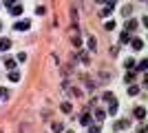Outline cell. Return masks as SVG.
I'll return each instance as SVG.
<instances>
[{
	"label": "cell",
	"mask_w": 148,
	"mask_h": 133,
	"mask_svg": "<svg viewBox=\"0 0 148 133\" xmlns=\"http://www.w3.org/2000/svg\"><path fill=\"white\" fill-rule=\"evenodd\" d=\"M126 127H130V122H128V120H119L117 124H115V129H126Z\"/></svg>",
	"instance_id": "4fadbf2b"
},
{
	"label": "cell",
	"mask_w": 148,
	"mask_h": 133,
	"mask_svg": "<svg viewBox=\"0 0 148 133\" xmlns=\"http://www.w3.org/2000/svg\"><path fill=\"white\" fill-rule=\"evenodd\" d=\"M20 13H22V7H20V5H13L11 7V16H20Z\"/></svg>",
	"instance_id": "7c38bea8"
},
{
	"label": "cell",
	"mask_w": 148,
	"mask_h": 133,
	"mask_svg": "<svg viewBox=\"0 0 148 133\" xmlns=\"http://www.w3.org/2000/svg\"><path fill=\"white\" fill-rule=\"evenodd\" d=\"M88 49H91V51H95V49H97V40L93 38V36L88 38Z\"/></svg>",
	"instance_id": "8fae6325"
},
{
	"label": "cell",
	"mask_w": 148,
	"mask_h": 133,
	"mask_svg": "<svg viewBox=\"0 0 148 133\" xmlns=\"http://www.w3.org/2000/svg\"><path fill=\"white\" fill-rule=\"evenodd\" d=\"M106 29H108V31H113V29H115V20H108V22H106Z\"/></svg>",
	"instance_id": "d6986e66"
},
{
	"label": "cell",
	"mask_w": 148,
	"mask_h": 133,
	"mask_svg": "<svg viewBox=\"0 0 148 133\" xmlns=\"http://www.w3.org/2000/svg\"><path fill=\"white\" fill-rule=\"evenodd\" d=\"M18 60H20V62H25V60H27V53H25V51H22V53H18Z\"/></svg>",
	"instance_id": "d4e9b609"
},
{
	"label": "cell",
	"mask_w": 148,
	"mask_h": 133,
	"mask_svg": "<svg viewBox=\"0 0 148 133\" xmlns=\"http://www.w3.org/2000/svg\"><path fill=\"white\" fill-rule=\"evenodd\" d=\"M146 69H148V60H142L139 67H137V71H146Z\"/></svg>",
	"instance_id": "2e32d148"
},
{
	"label": "cell",
	"mask_w": 148,
	"mask_h": 133,
	"mask_svg": "<svg viewBox=\"0 0 148 133\" xmlns=\"http://www.w3.org/2000/svg\"><path fill=\"white\" fill-rule=\"evenodd\" d=\"M95 118H97V120H102V118H104V111H102V109H97V111H95Z\"/></svg>",
	"instance_id": "44dd1931"
},
{
	"label": "cell",
	"mask_w": 148,
	"mask_h": 133,
	"mask_svg": "<svg viewBox=\"0 0 148 133\" xmlns=\"http://www.w3.org/2000/svg\"><path fill=\"white\" fill-rule=\"evenodd\" d=\"M104 100L108 102V104H111V102H117V98H115V95H113L111 91H106V93H104Z\"/></svg>",
	"instance_id": "ba28073f"
},
{
	"label": "cell",
	"mask_w": 148,
	"mask_h": 133,
	"mask_svg": "<svg viewBox=\"0 0 148 133\" xmlns=\"http://www.w3.org/2000/svg\"><path fill=\"white\" fill-rule=\"evenodd\" d=\"M130 11H133V7H130V5L124 7V16H130Z\"/></svg>",
	"instance_id": "7402d4cb"
},
{
	"label": "cell",
	"mask_w": 148,
	"mask_h": 133,
	"mask_svg": "<svg viewBox=\"0 0 148 133\" xmlns=\"http://www.w3.org/2000/svg\"><path fill=\"white\" fill-rule=\"evenodd\" d=\"M0 133H2V131H0Z\"/></svg>",
	"instance_id": "83f0119b"
},
{
	"label": "cell",
	"mask_w": 148,
	"mask_h": 133,
	"mask_svg": "<svg viewBox=\"0 0 148 133\" xmlns=\"http://www.w3.org/2000/svg\"><path fill=\"white\" fill-rule=\"evenodd\" d=\"M106 16H111V7H106V9L99 11V18H106Z\"/></svg>",
	"instance_id": "e0dca14e"
},
{
	"label": "cell",
	"mask_w": 148,
	"mask_h": 133,
	"mask_svg": "<svg viewBox=\"0 0 148 133\" xmlns=\"http://www.w3.org/2000/svg\"><path fill=\"white\" fill-rule=\"evenodd\" d=\"M16 2H18V0H5V5H7V7H13Z\"/></svg>",
	"instance_id": "484cf974"
},
{
	"label": "cell",
	"mask_w": 148,
	"mask_h": 133,
	"mask_svg": "<svg viewBox=\"0 0 148 133\" xmlns=\"http://www.w3.org/2000/svg\"><path fill=\"white\" fill-rule=\"evenodd\" d=\"M62 111H64V113H71V104H69V102H64V104H62Z\"/></svg>",
	"instance_id": "ffe728a7"
},
{
	"label": "cell",
	"mask_w": 148,
	"mask_h": 133,
	"mask_svg": "<svg viewBox=\"0 0 148 133\" xmlns=\"http://www.w3.org/2000/svg\"><path fill=\"white\" fill-rule=\"evenodd\" d=\"M88 133H102V131H99V127H88Z\"/></svg>",
	"instance_id": "cb8c5ba5"
},
{
	"label": "cell",
	"mask_w": 148,
	"mask_h": 133,
	"mask_svg": "<svg viewBox=\"0 0 148 133\" xmlns=\"http://www.w3.org/2000/svg\"><path fill=\"white\" fill-rule=\"evenodd\" d=\"M29 27H31L29 20H20V22H16V25H13V29H16V31H27Z\"/></svg>",
	"instance_id": "6da1fadb"
},
{
	"label": "cell",
	"mask_w": 148,
	"mask_h": 133,
	"mask_svg": "<svg viewBox=\"0 0 148 133\" xmlns=\"http://www.w3.org/2000/svg\"><path fill=\"white\" fill-rule=\"evenodd\" d=\"M51 129L60 133V131H64V124H62V122H53V127H51Z\"/></svg>",
	"instance_id": "9a60e30c"
},
{
	"label": "cell",
	"mask_w": 148,
	"mask_h": 133,
	"mask_svg": "<svg viewBox=\"0 0 148 133\" xmlns=\"http://www.w3.org/2000/svg\"><path fill=\"white\" fill-rule=\"evenodd\" d=\"M117 109H119V104H117V102H111V104H108V113H111V115H115V113H117Z\"/></svg>",
	"instance_id": "52a82bcc"
},
{
	"label": "cell",
	"mask_w": 148,
	"mask_h": 133,
	"mask_svg": "<svg viewBox=\"0 0 148 133\" xmlns=\"http://www.w3.org/2000/svg\"><path fill=\"white\" fill-rule=\"evenodd\" d=\"M137 93H139V87H130L128 89V95H137Z\"/></svg>",
	"instance_id": "ac0fdd59"
},
{
	"label": "cell",
	"mask_w": 148,
	"mask_h": 133,
	"mask_svg": "<svg viewBox=\"0 0 148 133\" xmlns=\"http://www.w3.org/2000/svg\"><path fill=\"white\" fill-rule=\"evenodd\" d=\"M130 42H133V49H142V47H144V42H142L139 38H133Z\"/></svg>",
	"instance_id": "30bf717a"
},
{
	"label": "cell",
	"mask_w": 148,
	"mask_h": 133,
	"mask_svg": "<svg viewBox=\"0 0 148 133\" xmlns=\"http://www.w3.org/2000/svg\"><path fill=\"white\" fill-rule=\"evenodd\" d=\"M82 124H84V127H88V124H91V115H88V113H84V115H82Z\"/></svg>",
	"instance_id": "5bb4252c"
},
{
	"label": "cell",
	"mask_w": 148,
	"mask_h": 133,
	"mask_svg": "<svg viewBox=\"0 0 148 133\" xmlns=\"http://www.w3.org/2000/svg\"><path fill=\"white\" fill-rule=\"evenodd\" d=\"M36 13H38V16H44V13H47V9H44V7H38Z\"/></svg>",
	"instance_id": "603a6c76"
},
{
	"label": "cell",
	"mask_w": 148,
	"mask_h": 133,
	"mask_svg": "<svg viewBox=\"0 0 148 133\" xmlns=\"http://www.w3.org/2000/svg\"><path fill=\"white\" fill-rule=\"evenodd\" d=\"M69 133H71V131H69Z\"/></svg>",
	"instance_id": "4316f807"
},
{
	"label": "cell",
	"mask_w": 148,
	"mask_h": 133,
	"mask_svg": "<svg viewBox=\"0 0 148 133\" xmlns=\"http://www.w3.org/2000/svg\"><path fill=\"white\" fill-rule=\"evenodd\" d=\"M137 29V20H128L126 22V31H135Z\"/></svg>",
	"instance_id": "8992f818"
},
{
	"label": "cell",
	"mask_w": 148,
	"mask_h": 133,
	"mask_svg": "<svg viewBox=\"0 0 148 133\" xmlns=\"http://www.w3.org/2000/svg\"><path fill=\"white\" fill-rule=\"evenodd\" d=\"M119 42H122V44L130 42V33H128V31H122V36H119Z\"/></svg>",
	"instance_id": "5b68a950"
},
{
	"label": "cell",
	"mask_w": 148,
	"mask_h": 133,
	"mask_svg": "<svg viewBox=\"0 0 148 133\" xmlns=\"http://www.w3.org/2000/svg\"><path fill=\"white\" fill-rule=\"evenodd\" d=\"M135 118H139V120H144V118H146V111H144V107H137V109H135Z\"/></svg>",
	"instance_id": "277c9868"
},
{
	"label": "cell",
	"mask_w": 148,
	"mask_h": 133,
	"mask_svg": "<svg viewBox=\"0 0 148 133\" xmlns=\"http://www.w3.org/2000/svg\"><path fill=\"white\" fill-rule=\"evenodd\" d=\"M5 67H7V69H16V60H13V58H7V60H5Z\"/></svg>",
	"instance_id": "9c48e42d"
},
{
	"label": "cell",
	"mask_w": 148,
	"mask_h": 133,
	"mask_svg": "<svg viewBox=\"0 0 148 133\" xmlns=\"http://www.w3.org/2000/svg\"><path fill=\"white\" fill-rule=\"evenodd\" d=\"M9 47H11V40L9 38H0V51H7Z\"/></svg>",
	"instance_id": "7a4b0ae2"
},
{
	"label": "cell",
	"mask_w": 148,
	"mask_h": 133,
	"mask_svg": "<svg viewBox=\"0 0 148 133\" xmlns=\"http://www.w3.org/2000/svg\"><path fill=\"white\" fill-rule=\"evenodd\" d=\"M9 80H11V82H18V80H20V71L11 69V73H9Z\"/></svg>",
	"instance_id": "3957f363"
}]
</instances>
